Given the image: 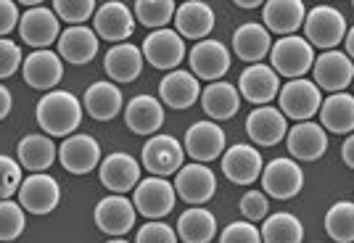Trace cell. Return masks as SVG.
Returning a JSON list of instances; mask_svg holds the SVG:
<instances>
[{
	"mask_svg": "<svg viewBox=\"0 0 354 243\" xmlns=\"http://www.w3.org/2000/svg\"><path fill=\"white\" fill-rule=\"evenodd\" d=\"M346 53H349V59L354 61V27L346 32Z\"/></svg>",
	"mask_w": 354,
	"mask_h": 243,
	"instance_id": "681fc988",
	"label": "cell"
},
{
	"mask_svg": "<svg viewBox=\"0 0 354 243\" xmlns=\"http://www.w3.org/2000/svg\"><path fill=\"white\" fill-rule=\"evenodd\" d=\"M341 156H344V162L354 169V135H349L344 140V146H341Z\"/></svg>",
	"mask_w": 354,
	"mask_h": 243,
	"instance_id": "7dc6e473",
	"label": "cell"
},
{
	"mask_svg": "<svg viewBox=\"0 0 354 243\" xmlns=\"http://www.w3.org/2000/svg\"><path fill=\"white\" fill-rule=\"evenodd\" d=\"M19 201H21V209H27L30 214L53 212L61 201L59 182L53 180L50 175H43V172L30 175L19 188Z\"/></svg>",
	"mask_w": 354,
	"mask_h": 243,
	"instance_id": "8992f818",
	"label": "cell"
},
{
	"mask_svg": "<svg viewBox=\"0 0 354 243\" xmlns=\"http://www.w3.org/2000/svg\"><path fill=\"white\" fill-rule=\"evenodd\" d=\"M262 185L272 198H294L304 185V172L294 159H275L262 169Z\"/></svg>",
	"mask_w": 354,
	"mask_h": 243,
	"instance_id": "9c48e42d",
	"label": "cell"
},
{
	"mask_svg": "<svg viewBox=\"0 0 354 243\" xmlns=\"http://www.w3.org/2000/svg\"><path fill=\"white\" fill-rule=\"evenodd\" d=\"M304 21V3L299 0H270L265 3V24L270 32L288 37Z\"/></svg>",
	"mask_w": 354,
	"mask_h": 243,
	"instance_id": "f1b7e54d",
	"label": "cell"
},
{
	"mask_svg": "<svg viewBox=\"0 0 354 243\" xmlns=\"http://www.w3.org/2000/svg\"><path fill=\"white\" fill-rule=\"evenodd\" d=\"M109 243H127V241H122V238H117V241H114V238H111Z\"/></svg>",
	"mask_w": 354,
	"mask_h": 243,
	"instance_id": "816d5d0a",
	"label": "cell"
},
{
	"mask_svg": "<svg viewBox=\"0 0 354 243\" xmlns=\"http://www.w3.org/2000/svg\"><path fill=\"white\" fill-rule=\"evenodd\" d=\"M135 16L140 19V24H146L151 30H164V24L175 16V3L172 0H138Z\"/></svg>",
	"mask_w": 354,
	"mask_h": 243,
	"instance_id": "74e56055",
	"label": "cell"
},
{
	"mask_svg": "<svg viewBox=\"0 0 354 243\" xmlns=\"http://www.w3.org/2000/svg\"><path fill=\"white\" fill-rule=\"evenodd\" d=\"M106 75L117 82H133L143 69V50L133 43H119L106 53Z\"/></svg>",
	"mask_w": 354,
	"mask_h": 243,
	"instance_id": "484cf974",
	"label": "cell"
},
{
	"mask_svg": "<svg viewBox=\"0 0 354 243\" xmlns=\"http://www.w3.org/2000/svg\"><path fill=\"white\" fill-rule=\"evenodd\" d=\"M85 108L93 119L109 122L122 111V93L111 82H95L85 90Z\"/></svg>",
	"mask_w": 354,
	"mask_h": 243,
	"instance_id": "d6a6232c",
	"label": "cell"
},
{
	"mask_svg": "<svg viewBox=\"0 0 354 243\" xmlns=\"http://www.w3.org/2000/svg\"><path fill=\"white\" fill-rule=\"evenodd\" d=\"M328 148V137H325L323 124H315V122H299L294 130L288 133V151L296 159H304V162H315L320 159Z\"/></svg>",
	"mask_w": 354,
	"mask_h": 243,
	"instance_id": "cb8c5ba5",
	"label": "cell"
},
{
	"mask_svg": "<svg viewBox=\"0 0 354 243\" xmlns=\"http://www.w3.org/2000/svg\"><path fill=\"white\" fill-rule=\"evenodd\" d=\"M267 209H270V204H267V196L262 191H249L241 198V214L246 220H262V217H267Z\"/></svg>",
	"mask_w": 354,
	"mask_h": 243,
	"instance_id": "f6af8a7d",
	"label": "cell"
},
{
	"mask_svg": "<svg viewBox=\"0 0 354 243\" xmlns=\"http://www.w3.org/2000/svg\"><path fill=\"white\" fill-rule=\"evenodd\" d=\"M56 146L45 135H27L19 143V159L30 172H43L56 162Z\"/></svg>",
	"mask_w": 354,
	"mask_h": 243,
	"instance_id": "e575fe53",
	"label": "cell"
},
{
	"mask_svg": "<svg viewBox=\"0 0 354 243\" xmlns=\"http://www.w3.org/2000/svg\"><path fill=\"white\" fill-rule=\"evenodd\" d=\"M143 56L156 69H175L185 59V43L177 30H156L143 40Z\"/></svg>",
	"mask_w": 354,
	"mask_h": 243,
	"instance_id": "ba28073f",
	"label": "cell"
},
{
	"mask_svg": "<svg viewBox=\"0 0 354 243\" xmlns=\"http://www.w3.org/2000/svg\"><path fill=\"white\" fill-rule=\"evenodd\" d=\"M175 185L162 180V177H148L140 180L135 188V209L148 217V220H159L175 209Z\"/></svg>",
	"mask_w": 354,
	"mask_h": 243,
	"instance_id": "5b68a950",
	"label": "cell"
},
{
	"mask_svg": "<svg viewBox=\"0 0 354 243\" xmlns=\"http://www.w3.org/2000/svg\"><path fill=\"white\" fill-rule=\"evenodd\" d=\"M59 159L66 172L72 175H88L101 162V146L90 135H72L61 143Z\"/></svg>",
	"mask_w": 354,
	"mask_h": 243,
	"instance_id": "8fae6325",
	"label": "cell"
},
{
	"mask_svg": "<svg viewBox=\"0 0 354 243\" xmlns=\"http://www.w3.org/2000/svg\"><path fill=\"white\" fill-rule=\"evenodd\" d=\"M53 11L59 19L69 21V27H80V21H85L95 11V3L93 0H56L53 3Z\"/></svg>",
	"mask_w": 354,
	"mask_h": 243,
	"instance_id": "ab89813d",
	"label": "cell"
},
{
	"mask_svg": "<svg viewBox=\"0 0 354 243\" xmlns=\"http://www.w3.org/2000/svg\"><path fill=\"white\" fill-rule=\"evenodd\" d=\"M222 172L236 185H249L262 175V156L254 146L238 143L222 153Z\"/></svg>",
	"mask_w": 354,
	"mask_h": 243,
	"instance_id": "5bb4252c",
	"label": "cell"
},
{
	"mask_svg": "<svg viewBox=\"0 0 354 243\" xmlns=\"http://www.w3.org/2000/svg\"><path fill=\"white\" fill-rule=\"evenodd\" d=\"M281 93V79L275 69L265 64H251L246 72H241V95L251 104H270Z\"/></svg>",
	"mask_w": 354,
	"mask_h": 243,
	"instance_id": "44dd1931",
	"label": "cell"
},
{
	"mask_svg": "<svg viewBox=\"0 0 354 243\" xmlns=\"http://www.w3.org/2000/svg\"><path fill=\"white\" fill-rule=\"evenodd\" d=\"M124 122L138 135H153L164 124V108L153 95H135L124 108Z\"/></svg>",
	"mask_w": 354,
	"mask_h": 243,
	"instance_id": "603a6c76",
	"label": "cell"
},
{
	"mask_svg": "<svg viewBox=\"0 0 354 243\" xmlns=\"http://www.w3.org/2000/svg\"><path fill=\"white\" fill-rule=\"evenodd\" d=\"M59 16L53 14L50 8H32V11H24V16L19 19V35L24 43L35 46L37 50H45L56 37H59Z\"/></svg>",
	"mask_w": 354,
	"mask_h": 243,
	"instance_id": "7c38bea8",
	"label": "cell"
},
{
	"mask_svg": "<svg viewBox=\"0 0 354 243\" xmlns=\"http://www.w3.org/2000/svg\"><path fill=\"white\" fill-rule=\"evenodd\" d=\"M135 243H177V233L164 222H146L138 230Z\"/></svg>",
	"mask_w": 354,
	"mask_h": 243,
	"instance_id": "7bdbcfd3",
	"label": "cell"
},
{
	"mask_svg": "<svg viewBox=\"0 0 354 243\" xmlns=\"http://www.w3.org/2000/svg\"><path fill=\"white\" fill-rule=\"evenodd\" d=\"M233 50L238 53V59L249 61V64H262V59L272 50L267 27H262V24L238 27L236 35H233Z\"/></svg>",
	"mask_w": 354,
	"mask_h": 243,
	"instance_id": "83f0119b",
	"label": "cell"
},
{
	"mask_svg": "<svg viewBox=\"0 0 354 243\" xmlns=\"http://www.w3.org/2000/svg\"><path fill=\"white\" fill-rule=\"evenodd\" d=\"M185 151L191 153V159H196L198 164L220 159V153L225 151V133L220 130V124H214V122H196L191 130L185 133Z\"/></svg>",
	"mask_w": 354,
	"mask_h": 243,
	"instance_id": "2e32d148",
	"label": "cell"
},
{
	"mask_svg": "<svg viewBox=\"0 0 354 243\" xmlns=\"http://www.w3.org/2000/svg\"><path fill=\"white\" fill-rule=\"evenodd\" d=\"M24 233V209L14 201H0V243H8Z\"/></svg>",
	"mask_w": 354,
	"mask_h": 243,
	"instance_id": "f35d334b",
	"label": "cell"
},
{
	"mask_svg": "<svg viewBox=\"0 0 354 243\" xmlns=\"http://www.w3.org/2000/svg\"><path fill=\"white\" fill-rule=\"evenodd\" d=\"M95 35H101L104 40L111 43H124L135 30L133 11L124 3H104L95 11Z\"/></svg>",
	"mask_w": 354,
	"mask_h": 243,
	"instance_id": "ac0fdd59",
	"label": "cell"
},
{
	"mask_svg": "<svg viewBox=\"0 0 354 243\" xmlns=\"http://www.w3.org/2000/svg\"><path fill=\"white\" fill-rule=\"evenodd\" d=\"M354 79V64L341 50H328L315 61V85L325 90L341 93Z\"/></svg>",
	"mask_w": 354,
	"mask_h": 243,
	"instance_id": "4fadbf2b",
	"label": "cell"
},
{
	"mask_svg": "<svg viewBox=\"0 0 354 243\" xmlns=\"http://www.w3.org/2000/svg\"><path fill=\"white\" fill-rule=\"evenodd\" d=\"M21 64H24L21 61V48L11 40H6V37H0V79L11 77Z\"/></svg>",
	"mask_w": 354,
	"mask_h": 243,
	"instance_id": "ee69618b",
	"label": "cell"
},
{
	"mask_svg": "<svg viewBox=\"0 0 354 243\" xmlns=\"http://www.w3.org/2000/svg\"><path fill=\"white\" fill-rule=\"evenodd\" d=\"M320 119L323 130L330 133H352L354 130V95L349 93H333L320 104Z\"/></svg>",
	"mask_w": 354,
	"mask_h": 243,
	"instance_id": "4dcf8cb0",
	"label": "cell"
},
{
	"mask_svg": "<svg viewBox=\"0 0 354 243\" xmlns=\"http://www.w3.org/2000/svg\"><path fill=\"white\" fill-rule=\"evenodd\" d=\"M325 230L333 241L354 243V204L352 201H339L325 214Z\"/></svg>",
	"mask_w": 354,
	"mask_h": 243,
	"instance_id": "8d00e7d4",
	"label": "cell"
},
{
	"mask_svg": "<svg viewBox=\"0 0 354 243\" xmlns=\"http://www.w3.org/2000/svg\"><path fill=\"white\" fill-rule=\"evenodd\" d=\"M101 182L117 196L138 188L140 182V164L130 153H111L101 162Z\"/></svg>",
	"mask_w": 354,
	"mask_h": 243,
	"instance_id": "9a60e30c",
	"label": "cell"
},
{
	"mask_svg": "<svg viewBox=\"0 0 354 243\" xmlns=\"http://www.w3.org/2000/svg\"><path fill=\"white\" fill-rule=\"evenodd\" d=\"M214 188H217V180H214V172L204 164H188L177 172L175 180V193L183 201H188L193 206H201L204 201L214 196Z\"/></svg>",
	"mask_w": 354,
	"mask_h": 243,
	"instance_id": "30bf717a",
	"label": "cell"
},
{
	"mask_svg": "<svg viewBox=\"0 0 354 243\" xmlns=\"http://www.w3.org/2000/svg\"><path fill=\"white\" fill-rule=\"evenodd\" d=\"M257 6H262V3H259V0H246V3H241V0H238V8H257Z\"/></svg>",
	"mask_w": 354,
	"mask_h": 243,
	"instance_id": "f907efd6",
	"label": "cell"
},
{
	"mask_svg": "<svg viewBox=\"0 0 354 243\" xmlns=\"http://www.w3.org/2000/svg\"><path fill=\"white\" fill-rule=\"evenodd\" d=\"M220 243H262V233L251 222H233L222 230Z\"/></svg>",
	"mask_w": 354,
	"mask_h": 243,
	"instance_id": "b9f144b4",
	"label": "cell"
},
{
	"mask_svg": "<svg viewBox=\"0 0 354 243\" xmlns=\"http://www.w3.org/2000/svg\"><path fill=\"white\" fill-rule=\"evenodd\" d=\"M21 167L16 164L14 159L0 156V201L11 198L21 188Z\"/></svg>",
	"mask_w": 354,
	"mask_h": 243,
	"instance_id": "60d3db41",
	"label": "cell"
},
{
	"mask_svg": "<svg viewBox=\"0 0 354 243\" xmlns=\"http://www.w3.org/2000/svg\"><path fill=\"white\" fill-rule=\"evenodd\" d=\"M201 106L212 119H230V117H236L238 106H241V95L230 82H212L207 90L201 93Z\"/></svg>",
	"mask_w": 354,
	"mask_h": 243,
	"instance_id": "1f68e13d",
	"label": "cell"
},
{
	"mask_svg": "<svg viewBox=\"0 0 354 243\" xmlns=\"http://www.w3.org/2000/svg\"><path fill=\"white\" fill-rule=\"evenodd\" d=\"M95 225L106 235H124L135 225V204L124 196H109L95 206Z\"/></svg>",
	"mask_w": 354,
	"mask_h": 243,
	"instance_id": "e0dca14e",
	"label": "cell"
},
{
	"mask_svg": "<svg viewBox=\"0 0 354 243\" xmlns=\"http://www.w3.org/2000/svg\"><path fill=\"white\" fill-rule=\"evenodd\" d=\"M301 238H304V228L294 214L288 212L272 214L262 225V241L265 243H301Z\"/></svg>",
	"mask_w": 354,
	"mask_h": 243,
	"instance_id": "d590c367",
	"label": "cell"
},
{
	"mask_svg": "<svg viewBox=\"0 0 354 243\" xmlns=\"http://www.w3.org/2000/svg\"><path fill=\"white\" fill-rule=\"evenodd\" d=\"M177 233L185 243H209L217 233V222H214V214L201 206H191L180 214V222H177Z\"/></svg>",
	"mask_w": 354,
	"mask_h": 243,
	"instance_id": "836d02e7",
	"label": "cell"
},
{
	"mask_svg": "<svg viewBox=\"0 0 354 243\" xmlns=\"http://www.w3.org/2000/svg\"><path fill=\"white\" fill-rule=\"evenodd\" d=\"M19 19H21V16H19L16 3H11V0H0V37L14 30L16 24H19Z\"/></svg>",
	"mask_w": 354,
	"mask_h": 243,
	"instance_id": "bcb514c9",
	"label": "cell"
},
{
	"mask_svg": "<svg viewBox=\"0 0 354 243\" xmlns=\"http://www.w3.org/2000/svg\"><path fill=\"white\" fill-rule=\"evenodd\" d=\"M59 53L69 64L82 66L95 59V53H98V35L90 27H69L66 32H61Z\"/></svg>",
	"mask_w": 354,
	"mask_h": 243,
	"instance_id": "d4e9b609",
	"label": "cell"
},
{
	"mask_svg": "<svg viewBox=\"0 0 354 243\" xmlns=\"http://www.w3.org/2000/svg\"><path fill=\"white\" fill-rule=\"evenodd\" d=\"M278 98H281L283 117H291L296 122H310V117H315L323 104L320 88L310 79H291L278 93Z\"/></svg>",
	"mask_w": 354,
	"mask_h": 243,
	"instance_id": "277c9868",
	"label": "cell"
},
{
	"mask_svg": "<svg viewBox=\"0 0 354 243\" xmlns=\"http://www.w3.org/2000/svg\"><path fill=\"white\" fill-rule=\"evenodd\" d=\"M159 95H162V101L167 106L172 108H188L193 106L196 101H198V79L188 72H172V75H167L162 79V85H159Z\"/></svg>",
	"mask_w": 354,
	"mask_h": 243,
	"instance_id": "f546056e",
	"label": "cell"
},
{
	"mask_svg": "<svg viewBox=\"0 0 354 243\" xmlns=\"http://www.w3.org/2000/svg\"><path fill=\"white\" fill-rule=\"evenodd\" d=\"M143 167L153 177H167L183 169V146L172 135H156L143 146Z\"/></svg>",
	"mask_w": 354,
	"mask_h": 243,
	"instance_id": "52a82bcc",
	"label": "cell"
},
{
	"mask_svg": "<svg viewBox=\"0 0 354 243\" xmlns=\"http://www.w3.org/2000/svg\"><path fill=\"white\" fill-rule=\"evenodd\" d=\"M8 111H11V93L0 85V119H6Z\"/></svg>",
	"mask_w": 354,
	"mask_h": 243,
	"instance_id": "c3c4849f",
	"label": "cell"
},
{
	"mask_svg": "<svg viewBox=\"0 0 354 243\" xmlns=\"http://www.w3.org/2000/svg\"><path fill=\"white\" fill-rule=\"evenodd\" d=\"M82 119V104L66 90H50L37 104V122L50 137L72 135Z\"/></svg>",
	"mask_w": 354,
	"mask_h": 243,
	"instance_id": "6da1fadb",
	"label": "cell"
},
{
	"mask_svg": "<svg viewBox=\"0 0 354 243\" xmlns=\"http://www.w3.org/2000/svg\"><path fill=\"white\" fill-rule=\"evenodd\" d=\"M270 59H272L275 75L291 77V79H301V75H307L310 66H315L312 46L304 37H296V35L281 37L270 50Z\"/></svg>",
	"mask_w": 354,
	"mask_h": 243,
	"instance_id": "7a4b0ae2",
	"label": "cell"
},
{
	"mask_svg": "<svg viewBox=\"0 0 354 243\" xmlns=\"http://www.w3.org/2000/svg\"><path fill=\"white\" fill-rule=\"evenodd\" d=\"M304 32L310 37V46L333 50L346 37V21H344L341 11H336V8L317 6V8H312L310 14L304 16Z\"/></svg>",
	"mask_w": 354,
	"mask_h": 243,
	"instance_id": "3957f363",
	"label": "cell"
},
{
	"mask_svg": "<svg viewBox=\"0 0 354 243\" xmlns=\"http://www.w3.org/2000/svg\"><path fill=\"white\" fill-rule=\"evenodd\" d=\"M175 21L180 35L193 37V40H201L214 27V11L209 8L207 3H201V0H188V3H183L177 8Z\"/></svg>",
	"mask_w": 354,
	"mask_h": 243,
	"instance_id": "4316f807",
	"label": "cell"
},
{
	"mask_svg": "<svg viewBox=\"0 0 354 243\" xmlns=\"http://www.w3.org/2000/svg\"><path fill=\"white\" fill-rule=\"evenodd\" d=\"M21 72L27 85L35 90H50L53 85H59L61 77H64V66L61 59L50 50H35L30 53L24 64H21Z\"/></svg>",
	"mask_w": 354,
	"mask_h": 243,
	"instance_id": "d6986e66",
	"label": "cell"
},
{
	"mask_svg": "<svg viewBox=\"0 0 354 243\" xmlns=\"http://www.w3.org/2000/svg\"><path fill=\"white\" fill-rule=\"evenodd\" d=\"M191 69L201 79H220L230 69V53L217 40H201L191 50Z\"/></svg>",
	"mask_w": 354,
	"mask_h": 243,
	"instance_id": "7402d4cb",
	"label": "cell"
},
{
	"mask_svg": "<svg viewBox=\"0 0 354 243\" xmlns=\"http://www.w3.org/2000/svg\"><path fill=\"white\" fill-rule=\"evenodd\" d=\"M246 133L259 146H278L283 140V135L288 133V124H286V117H283L281 108L262 106V108H254L249 114Z\"/></svg>",
	"mask_w": 354,
	"mask_h": 243,
	"instance_id": "ffe728a7",
	"label": "cell"
}]
</instances>
